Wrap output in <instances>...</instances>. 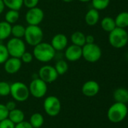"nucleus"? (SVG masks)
<instances>
[{"label":"nucleus","mask_w":128,"mask_h":128,"mask_svg":"<svg viewBox=\"0 0 128 128\" xmlns=\"http://www.w3.org/2000/svg\"><path fill=\"white\" fill-rule=\"evenodd\" d=\"M32 55L38 62L47 63L55 57L56 50L52 47L51 44L42 41L34 46Z\"/></svg>","instance_id":"obj_1"},{"label":"nucleus","mask_w":128,"mask_h":128,"mask_svg":"<svg viewBox=\"0 0 128 128\" xmlns=\"http://www.w3.org/2000/svg\"><path fill=\"white\" fill-rule=\"evenodd\" d=\"M128 113V108L125 104L115 102L108 110L107 117L112 123H120L125 119Z\"/></svg>","instance_id":"obj_2"},{"label":"nucleus","mask_w":128,"mask_h":128,"mask_svg":"<svg viewBox=\"0 0 128 128\" xmlns=\"http://www.w3.org/2000/svg\"><path fill=\"white\" fill-rule=\"evenodd\" d=\"M109 43L115 49H121L128 43V32L125 28L116 27L109 34Z\"/></svg>","instance_id":"obj_3"},{"label":"nucleus","mask_w":128,"mask_h":128,"mask_svg":"<svg viewBox=\"0 0 128 128\" xmlns=\"http://www.w3.org/2000/svg\"><path fill=\"white\" fill-rule=\"evenodd\" d=\"M26 42L32 46H36L43 40L44 32L39 26H30L26 27L24 37Z\"/></svg>","instance_id":"obj_4"},{"label":"nucleus","mask_w":128,"mask_h":128,"mask_svg":"<svg viewBox=\"0 0 128 128\" xmlns=\"http://www.w3.org/2000/svg\"><path fill=\"white\" fill-rule=\"evenodd\" d=\"M101 56L102 50L95 43L85 44L82 46V57L88 62L95 63L100 59Z\"/></svg>","instance_id":"obj_5"},{"label":"nucleus","mask_w":128,"mask_h":128,"mask_svg":"<svg viewBox=\"0 0 128 128\" xmlns=\"http://www.w3.org/2000/svg\"><path fill=\"white\" fill-rule=\"evenodd\" d=\"M10 94L17 102H24L29 98L30 93L29 87L21 82H15L11 84Z\"/></svg>","instance_id":"obj_6"},{"label":"nucleus","mask_w":128,"mask_h":128,"mask_svg":"<svg viewBox=\"0 0 128 128\" xmlns=\"http://www.w3.org/2000/svg\"><path fill=\"white\" fill-rule=\"evenodd\" d=\"M6 48L8 52L9 56L19 58L26 52V45L24 41L21 38H12L6 44Z\"/></svg>","instance_id":"obj_7"},{"label":"nucleus","mask_w":128,"mask_h":128,"mask_svg":"<svg viewBox=\"0 0 128 128\" xmlns=\"http://www.w3.org/2000/svg\"><path fill=\"white\" fill-rule=\"evenodd\" d=\"M43 107L48 116L55 117L61 111V102L56 96H48L44 100Z\"/></svg>","instance_id":"obj_8"},{"label":"nucleus","mask_w":128,"mask_h":128,"mask_svg":"<svg viewBox=\"0 0 128 128\" xmlns=\"http://www.w3.org/2000/svg\"><path fill=\"white\" fill-rule=\"evenodd\" d=\"M28 87L30 94L35 98L45 97L48 92V84L40 78L33 79Z\"/></svg>","instance_id":"obj_9"},{"label":"nucleus","mask_w":128,"mask_h":128,"mask_svg":"<svg viewBox=\"0 0 128 128\" xmlns=\"http://www.w3.org/2000/svg\"><path fill=\"white\" fill-rule=\"evenodd\" d=\"M45 14L41 8L35 7L29 8L25 16L26 22L30 26H38L44 20Z\"/></svg>","instance_id":"obj_10"},{"label":"nucleus","mask_w":128,"mask_h":128,"mask_svg":"<svg viewBox=\"0 0 128 128\" xmlns=\"http://www.w3.org/2000/svg\"><path fill=\"white\" fill-rule=\"evenodd\" d=\"M38 78L48 84L55 82L59 75L54 66L44 65L38 70Z\"/></svg>","instance_id":"obj_11"},{"label":"nucleus","mask_w":128,"mask_h":128,"mask_svg":"<svg viewBox=\"0 0 128 128\" xmlns=\"http://www.w3.org/2000/svg\"><path fill=\"white\" fill-rule=\"evenodd\" d=\"M64 56L69 62H77L82 57V47L72 44L65 49Z\"/></svg>","instance_id":"obj_12"},{"label":"nucleus","mask_w":128,"mask_h":128,"mask_svg":"<svg viewBox=\"0 0 128 128\" xmlns=\"http://www.w3.org/2000/svg\"><path fill=\"white\" fill-rule=\"evenodd\" d=\"M22 63V61L19 58H8L4 63V70L9 74H14L20 70Z\"/></svg>","instance_id":"obj_13"},{"label":"nucleus","mask_w":128,"mask_h":128,"mask_svg":"<svg viewBox=\"0 0 128 128\" xmlns=\"http://www.w3.org/2000/svg\"><path fill=\"white\" fill-rule=\"evenodd\" d=\"M100 87L97 82L94 80H89L84 82L81 88L82 94L86 97H94L100 92Z\"/></svg>","instance_id":"obj_14"},{"label":"nucleus","mask_w":128,"mask_h":128,"mask_svg":"<svg viewBox=\"0 0 128 128\" xmlns=\"http://www.w3.org/2000/svg\"><path fill=\"white\" fill-rule=\"evenodd\" d=\"M51 45L56 51L64 50L68 45V38L64 34H57L52 38Z\"/></svg>","instance_id":"obj_15"},{"label":"nucleus","mask_w":128,"mask_h":128,"mask_svg":"<svg viewBox=\"0 0 128 128\" xmlns=\"http://www.w3.org/2000/svg\"><path fill=\"white\" fill-rule=\"evenodd\" d=\"M84 20H85V22L88 26H94L97 25L100 20L99 10H97L94 8L90 9L85 14Z\"/></svg>","instance_id":"obj_16"},{"label":"nucleus","mask_w":128,"mask_h":128,"mask_svg":"<svg viewBox=\"0 0 128 128\" xmlns=\"http://www.w3.org/2000/svg\"><path fill=\"white\" fill-rule=\"evenodd\" d=\"M115 102L127 104L128 103V90L125 88H118L113 93Z\"/></svg>","instance_id":"obj_17"},{"label":"nucleus","mask_w":128,"mask_h":128,"mask_svg":"<svg viewBox=\"0 0 128 128\" xmlns=\"http://www.w3.org/2000/svg\"><path fill=\"white\" fill-rule=\"evenodd\" d=\"M8 118L15 124L22 122L24 121L25 118V115L24 112L19 109H14L11 111H9L8 112Z\"/></svg>","instance_id":"obj_18"},{"label":"nucleus","mask_w":128,"mask_h":128,"mask_svg":"<svg viewBox=\"0 0 128 128\" xmlns=\"http://www.w3.org/2000/svg\"><path fill=\"white\" fill-rule=\"evenodd\" d=\"M100 25L103 30L109 33L116 28L115 19L111 16H105L101 20Z\"/></svg>","instance_id":"obj_19"},{"label":"nucleus","mask_w":128,"mask_h":128,"mask_svg":"<svg viewBox=\"0 0 128 128\" xmlns=\"http://www.w3.org/2000/svg\"><path fill=\"white\" fill-rule=\"evenodd\" d=\"M85 37H86V35L83 32H79V31L75 32L71 35V38H70L71 42L74 45H76V46L82 47L86 44Z\"/></svg>","instance_id":"obj_20"},{"label":"nucleus","mask_w":128,"mask_h":128,"mask_svg":"<svg viewBox=\"0 0 128 128\" xmlns=\"http://www.w3.org/2000/svg\"><path fill=\"white\" fill-rule=\"evenodd\" d=\"M115 24L116 27L125 28L128 27V11H122L119 13L115 19Z\"/></svg>","instance_id":"obj_21"},{"label":"nucleus","mask_w":128,"mask_h":128,"mask_svg":"<svg viewBox=\"0 0 128 128\" xmlns=\"http://www.w3.org/2000/svg\"><path fill=\"white\" fill-rule=\"evenodd\" d=\"M11 35V25L6 21L0 22V40H4Z\"/></svg>","instance_id":"obj_22"},{"label":"nucleus","mask_w":128,"mask_h":128,"mask_svg":"<svg viewBox=\"0 0 128 128\" xmlns=\"http://www.w3.org/2000/svg\"><path fill=\"white\" fill-rule=\"evenodd\" d=\"M44 117L41 113L36 112L31 116L29 118V123L33 128H41L44 124Z\"/></svg>","instance_id":"obj_23"},{"label":"nucleus","mask_w":128,"mask_h":128,"mask_svg":"<svg viewBox=\"0 0 128 128\" xmlns=\"http://www.w3.org/2000/svg\"><path fill=\"white\" fill-rule=\"evenodd\" d=\"M20 18L19 10H8L5 15V21L12 25L16 23Z\"/></svg>","instance_id":"obj_24"},{"label":"nucleus","mask_w":128,"mask_h":128,"mask_svg":"<svg viewBox=\"0 0 128 128\" xmlns=\"http://www.w3.org/2000/svg\"><path fill=\"white\" fill-rule=\"evenodd\" d=\"M3 2L9 10H20L23 6V0H3Z\"/></svg>","instance_id":"obj_25"},{"label":"nucleus","mask_w":128,"mask_h":128,"mask_svg":"<svg viewBox=\"0 0 128 128\" xmlns=\"http://www.w3.org/2000/svg\"><path fill=\"white\" fill-rule=\"evenodd\" d=\"M26 28L23 25L20 24H14L11 26V35L13 38H22L24 37Z\"/></svg>","instance_id":"obj_26"},{"label":"nucleus","mask_w":128,"mask_h":128,"mask_svg":"<svg viewBox=\"0 0 128 128\" xmlns=\"http://www.w3.org/2000/svg\"><path fill=\"white\" fill-rule=\"evenodd\" d=\"M55 70H57L58 75H63L65 74L69 69V64L66 60H59L56 62L54 66Z\"/></svg>","instance_id":"obj_27"},{"label":"nucleus","mask_w":128,"mask_h":128,"mask_svg":"<svg viewBox=\"0 0 128 128\" xmlns=\"http://www.w3.org/2000/svg\"><path fill=\"white\" fill-rule=\"evenodd\" d=\"M93 8L97 10H103L108 8L110 0H91Z\"/></svg>","instance_id":"obj_28"},{"label":"nucleus","mask_w":128,"mask_h":128,"mask_svg":"<svg viewBox=\"0 0 128 128\" xmlns=\"http://www.w3.org/2000/svg\"><path fill=\"white\" fill-rule=\"evenodd\" d=\"M11 92V85L5 81L0 82V96L6 97L10 94Z\"/></svg>","instance_id":"obj_29"},{"label":"nucleus","mask_w":128,"mask_h":128,"mask_svg":"<svg viewBox=\"0 0 128 128\" xmlns=\"http://www.w3.org/2000/svg\"><path fill=\"white\" fill-rule=\"evenodd\" d=\"M9 58V54L7 50L6 46L0 43V64H4Z\"/></svg>","instance_id":"obj_30"},{"label":"nucleus","mask_w":128,"mask_h":128,"mask_svg":"<svg viewBox=\"0 0 128 128\" xmlns=\"http://www.w3.org/2000/svg\"><path fill=\"white\" fill-rule=\"evenodd\" d=\"M33 58H34V56H33L32 53L26 51V52L22 55V56L20 57V60H21L22 62H23V63L29 64V63H30V62H32Z\"/></svg>","instance_id":"obj_31"},{"label":"nucleus","mask_w":128,"mask_h":128,"mask_svg":"<svg viewBox=\"0 0 128 128\" xmlns=\"http://www.w3.org/2000/svg\"><path fill=\"white\" fill-rule=\"evenodd\" d=\"M15 124H14L8 118L0 122V128H14Z\"/></svg>","instance_id":"obj_32"},{"label":"nucleus","mask_w":128,"mask_h":128,"mask_svg":"<svg viewBox=\"0 0 128 128\" xmlns=\"http://www.w3.org/2000/svg\"><path fill=\"white\" fill-rule=\"evenodd\" d=\"M8 112H9L5 107V105L0 104V122L8 118Z\"/></svg>","instance_id":"obj_33"},{"label":"nucleus","mask_w":128,"mask_h":128,"mask_svg":"<svg viewBox=\"0 0 128 128\" xmlns=\"http://www.w3.org/2000/svg\"><path fill=\"white\" fill-rule=\"evenodd\" d=\"M39 0H23V5H25L27 8H32L37 7Z\"/></svg>","instance_id":"obj_34"},{"label":"nucleus","mask_w":128,"mask_h":128,"mask_svg":"<svg viewBox=\"0 0 128 128\" xmlns=\"http://www.w3.org/2000/svg\"><path fill=\"white\" fill-rule=\"evenodd\" d=\"M33 128L32 127V125L30 124V123L29 122H26V121H23L22 122H20L17 124H15V128Z\"/></svg>","instance_id":"obj_35"},{"label":"nucleus","mask_w":128,"mask_h":128,"mask_svg":"<svg viewBox=\"0 0 128 128\" xmlns=\"http://www.w3.org/2000/svg\"><path fill=\"white\" fill-rule=\"evenodd\" d=\"M5 105V107L7 108V110H8V112L16 109V103L13 100L8 101Z\"/></svg>","instance_id":"obj_36"},{"label":"nucleus","mask_w":128,"mask_h":128,"mask_svg":"<svg viewBox=\"0 0 128 128\" xmlns=\"http://www.w3.org/2000/svg\"><path fill=\"white\" fill-rule=\"evenodd\" d=\"M85 41H86V44H94L95 41V38L92 34H88V35H86L85 37Z\"/></svg>","instance_id":"obj_37"},{"label":"nucleus","mask_w":128,"mask_h":128,"mask_svg":"<svg viewBox=\"0 0 128 128\" xmlns=\"http://www.w3.org/2000/svg\"><path fill=\"white\" fill-rule=\"evenodd\" d=\"M5 8V4L3 2V0H0V14L4 11Z\"/></svg>","instance_id":"obj_38"},{"label":"nucleus","mask_w":128,"mask_h":128,"mask_svg":"<svg viewBox=\"0 0 128 128\" xmlns=\"http://www.w3.org/2000/svg\"><path fill=\"white\" fill-rule=\"evenodd\" d=\"M79 2H91V0H78Z\"/></svg>","instance_id":"obj_39"},{"label":"nucleus","mask_w":128,"mask_h":128,"mask_svg":"<svg viewBox=\"0 0 128 128\" xmlns=\"http://www.w3.org/2000/svg\"><path fill=\"white\" fill-rule=\"evenodd\" d=\"M64 2H66V3H69V2H73L74 0H63Z\"/></svg>","instance_id":"obj_40"},{"label":"nucleus","mask_w":128,"mask_h":128,"mask_svg":"<svg viewBox=\"0 0 128 128\" xmlns=\"http://www.w3.org/2000/svg\"></svg>","instance_id":"obj_41"}]
</instances>
